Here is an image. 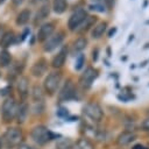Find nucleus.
<instances>
[{"mask_svg":"<svg viewBox=\"0 0 149 149\" xmlns=\"http://www.w3.org/2000/svg\"><path fill=\"white\" fill-rule=\"evenodd\" d=\"M30 136L36 143L45 144L54 137V134L45 126H36V127L33 128V130L30 133Z\"/></svg>","mask_w":149,"mask_h":149,"instance_id":"nucleus-1","label":"nucleus"},{"mask_svg":"<svg viewBox=\"0 0 149 149\" xmlns=\"http://www.w3.org/2000/svg\"><path fill=\"white\" fill-rule=\"evenodd\" d=\"M3 141L8 148L19 147L22 141V132L16 127L8 128L3 134Z\"/></svg>","mask_w":149,"mask_h":149,"instance_id":"nucleus-2","label":"nucleus"},{"mask_svg":"<svg viewBox=\"0 0 149 149\" xmlns=\"http://www.w3.org/2000/svg\"><path fill=\"white\" fill-rule=\"evenodd\" d=\"M61 80H62V73L58 72V71H54V72H50L45 79H44V83H43V86H44V90L47 93L49 94H54L59 84H61Z\"/></svg>","mask_w":149,"mask_h":149,"instance_id":"nucleus-3","label":"nucleus"},{"mask_svg":"<svg viewBox=\"0 0 149 149\" xmlns=\"http://www.w3.org/2000/svg\"><path fill=\"white\" fill-rule=\"evenodd\" d=\"M83 113L93 122H99L104 118V112L97 102H87L83 107Z\"/></svg>","mask_w":149,"mask_h":149,"instance_id":"nucleus-4","label":"nucleus"},{"mask_svg":"<svg viewBox=\"0 0 149 149\" xmlns=\"http://www.w3.org/2000/svg\"><path fill=\"white\" fill-rule=\"evenodd\" d=\"M16 112H17V104L13 98H7L1 107V113H2V118L6 121H12L15 116H16Z\"/></svg>","mask_w":149,"mask_h":149,"instance_id":"nucleus-5","label":"nucleus"},{"mask_svg":"<svg viewBox=\"0 0 149 149\" xmlns=\"http://www.w3.org/2000/svg\"><path fill=\"white\" fill-rule=\"evenodd\" d=\"M87 17V13L85 12V9L83 8H79L77 9L76 12H73L68 21V27L70 30H76L80 24L81 22Z\"/></svg>","mask_w":149,"mask_h":149,"instance_id":"nucleus-6","label":"nucleus"},{"mask_svg":"<svg viewBox=\"0 0 149 149\" xmlns=\"http://www.w3.org/2000/svg\"><path fill=\"white\" fill-rule=\"evenodd\" d=\"M98 77V71L95 70V69H93V68H87L83 73H81V76H80V78H79V84L84 87V88H88V87H91V85H92V83L94 81V79Z\"/></svg>","mask_w":149,"mask_h":149,"instance_id":"nucleus-7","label":"nucleus"},{"mask_svg":"<svg viewBox=\"0 0 149 149\" xmlns=\"http://www.w3.org/2000/svg\"><path fill=\"white\" fill-rule=\"evenodd\" d=\"M74 95H76V87L71 80H68L61 88L58 93V98L61 101H66V100L74 98Z\"/></svg>","mask_w":149,"mask_h":149,"instance_id":"nucleus-8","label":"nucleus"},{"mask_svg":"<svg viewBox=\"0 0 149 149\" xmlns=\"http://www.w3.org/2000/svg\"><path fill=\"white\" fill-rule=\"evenodd\" d=\"M64 40V33L63 31H58L57 34L55 35H51L45 42H44V45H43V49L44 51H52L54 49H56Z\"/></svg>","mask_w":149,"mask_h":149,"instance_id":"nucleus-9","label":"nucleus"},{"mask_svg":"<svg viewBox=\"0 0 149 149\" xmlns=\"http://www.w3.org/2000/svg\"><path fill=\"white\" fill-rule=\"evenodd\" d=\"M54 30H55V27H54L52 23H50V22L43 23V24L40 27L38 31H37V40H38L40 42L47 41V40L52 35Z\"/></svg>","mask_w":149,"mask_h":149,"instance_id":"nucleus-10","label":"nucleus"},{"mask_svg":"<svg viewBox=\"0 0 149 149\" xmlns=\"http://www.w3.org/2000/svg\"><path fill=\"white\" fill-rule=\"evenodd\" d=\"M48 70V62L44 58H40L38 61H36L34 63V65L31 66V73L35 77H41L43 76Z\"/></svg>","mask_w":149,"mask_h":149,"instance_id":"nucleus-11","label":"nucleus"},{"mask_svg":"<svg viewBox=\"0 0 149 149\" xmlns=\"http://www.w3.org/2000/svg\"><path fill=\"white\" fill-rule=\"evenodd\" d=\"M66 56H68V48H66V47H63V48L59 50V52L52 58L51 65H52L54 68H56V69L62 68V66L64 65L65 61H66Z\"/></svg>","mask_w":149,"mask_h":149,"instance_id":"nucleus-12","label":"nucleus"},{"mask_svg":"<svg viewBox=\"0 0 149 149\" xmlns=\"http://www.w3.org/2000/svg\"><path fill=\"white\" fill-rule=\"evenodd\" d=\"M134 140H135V134L133 132L126 130V132H122V133L119 134V136L116 137V143L120 147H125V146L129 144Z\"/></svg>","mask_w":149,"mask_h":149,"instance_id":"nucleus-13","label":"nucleus"},{"mask_svg":"<svg viewBox=\"0 0 149 149\" xmlns=\"http://www.w3.org/2000/svg\"><path fill=\"white\" fill-rule=\"evenodd\" d=\"M49 14H50V6H49L48 3L42 5V6L40 7V9H38V10L36 12V14H35L34 23H35V24L40 23L41 21H43L44 19H47V17L49 16Z\"/></svg>","mask_w":149,"mask_h":149,"instance_id":"nucleus-14","label":"nucleus"},{"mask_svg":"<svg viewBox=\"0 0 149 149\" xmlns=\"http://www.w3.org/2000/svg\"><path fill=\"white\" fill-rule=\"evenodd\" d=\"M17 92L21 98H26L29 93V83L27 77H21L17 80Z\"/></svg>","mask_w":149,"mask_h":149,"instance_id":"nucleus-15","label":"nucleus"},{"mask_svg":"<svg viewBox=\"0 0 149 149\" xmlns=\"http://www.w3.org/2000/svg\"><path fill=\"white\" fill-rule=\"evenodd\" d=\"M106 28H107V22L101 21V22L97 23V24L93 27L92 31H91L92 38H100V37L104 35V33L106 31Z\"/></svg>","mask_w":149,"mask_h":149,"instance_id":"nucleus-16","label":"nucleus"},{"mask_svg":"<svg viewBox=\"0 0 149 149\" xmlns=\"http://www.w3.org/2000/svg\"><path fill=\"white\" fill-rule=\"evenodd\" d=\"M86 45H87V40L85 37H78L72 44V52L73 54L80 52L86 48Z\"/></svg>","mask_w":149,"mask_h":149,"instance_id":"nucleus-17","label":"nucleus"},{"mask_svg":"<svg viewBox=\"0 0 149 149\" xmlns=\"http://www.w3.org/2000/svg\"><path fill=\"white\" fill-rule=\"evenodd\" d=\"M14 37L15 36H14V33L13 31H6L5 34H2V36L0 38V47H2V48L9 47L13 43Z\"/></svg>","mask_w":149,"mask_h":149,"instance_id":"nucleus-18","label":"nucleus"},{"mask_svg":"<svg viewBox=\"0 0 149 149\" xmlns=\"http://www.w3.org/2000/svg\"><path fill=\"white\" fill-rule=\"evenodd\" d=\"M68 8L66 0H54L52 2V9L56 14H63Z\"/></svg>","mask_w":149,"mask_h":149,"instance_id":"nucleus-19","label":"nucleus"},{"mask_svg":"<svg viewBox=\"0 0 149 149\" xmlns=\"http://www.w3.org/2000/svg\"><path fill=\"white\" fill-rule=\"evenodd\" d=\"M29 19H30V10L29 9H23L19 13V15L16 17V24L23 26V24L28 23Z\"/></svg>","mask_w":149,"mask_h":149,"instance_id":"nucleus-20","label":"nucleus"},{"mask_svg":"<svg viewBox=\"0 0 149 149\" xmlns=\"http://www.w3.org/2000/svg\"><path fill=\"white\" fill-rule=\"evenodd\" d=\"M95 22V16H87L83 22H81V24L76 29L78 33H83V31H85V30H87L93 23Z\"/></svg>","mask_w":149,"mask_h":149,"instance_id":"nucleus-21","label":"nucleus"},{"mask_svg":"<svg viewBox=\"0 0 149 149\" xmlns=\"http://www.w3.org/2000/svg\"><path fill=\"white\" fill-rule=\"evenodd\" d=\"M28 114V106L26 104H22L17 106V112H16V119L19 122H23L26 116Z\"/></svg>","mask_w":149,"mask_h":149,"instance_id":"nucleus-22","label":"nucleus"},{"mask_svg":"<svg viewBox=\"0 0 149 149\" xmlns=\"http://www.w3.org/2000/svg\"><path fill=\"white\" fill-rule=\"evenodd\" d=\"M10 59H12L10 54L7 50L0 51V65L1 66H7L10 63Z\"/></svg>","mask_w":149,"mask_h":149,"instance_id":"nucleus-23","label":"nucleus"},{"mask_svg":"<svg viewBox=\"0 0 149 149\" xmlns=\"http://www.w3.org/2000/svg\"><path fill=\"white\" fill-rule=\"evenodd\" d=\"M33 97H34L35 101H43V93H42L41 87L34 86V88H33Z\"/></svg>","mask_w":149,"mask_h":149,"instance_id":"nucleus-24","label":"nucleus"},{"mask_svg":"<svg viewBox=\"0 0 149 149\" xmlns=\"http://www.w3.org/2000/svg\"><path fill=\"white\" fill-rule=\"evenodd\" d=\"M77 148L79 149H93L92 144L90 143V141H87L86 139H81L77 142Z\"/></svg>","mask_w":149,"mask_h":149,"instance_id":"nucleus-25","label":"nucleus"},{"mask_svg":"<svg viewBox=\"0 0 149 149\" xmlns=\"http://www.w3.org/2000/svg\"><path fill=\"white\" fill-rule=\"evenodd\" d=\"M84 63H85V57H84V55H81V54L78 55V57L76 58V64H74L76 70H80V69L83 68Z\"/></svg>","mask_w":149,"mask_h":149,"instance_id":"nucleus-26","label":"nucleus"},{"mask_svg":"<svg viewBox=\"0 0 149 149\" xmlns=\"http://www.w3.org/2000/svg\"><path fill=\"white\" fill-rule=\"evenodd\" d=\"M90 9H92V10H97V12H100V13H104V12L106 10L105 7H104L102 5H99V3L91 5V6H90Z\"/></svg>","mask_w":149,"mask_h":149,"instance_id":"nucleus-27","label":"nucleus"},{"mask_svg":"<svg viewBox=\"0 0 149 149\" xmlns=\"http://www.w3.org/2000/svg\"><path fill=\"white\" fill-rule=\"evenodd\" d=\"M104 1H105V6H106V8H107V9H112V8L114 7L116 0H104Z\"/></svg>","mask_w":149,"mask_h":149,"instance_id":"nucleus-28","label":"nucleus"},{"mask_svg":"<svg viewBox=\"0 0 149 149\" xmlns=\"http://www.w3.org/2000/svg\"><path fill=\"white\" fill-rule=\"evenodd\" d=\"M141 127H142L143 130H149V118H147V119H144V120L142 121Z\"/></svg>","mask_w":149,"mask_h":149,"instance_id":"nucleus-29","label":"nucleus"},{"mask_svg":"<svg viewBox=\"0 0 149 149\" xmlns=\"http://www.w3.org/2000/svg\"><path fill=\"white\" fill-rule=\"evenodd\" d=\"M98 54H99V49H98V48L93 49V51H92V58H93L94 62L98 59Z\"/></svg>","mask_w":149,"mask_h":149,"instance_id":"nucleus-30","label":"nucleus"},{"mask_svg":"<svg viewBox=\"0 0 149 149\" xmlns=\"http://www.w3.org/2000/svg\"><path fill=\"white\" fill-rule=\"evenodd\" d=\"M116 30H118V28H116V27H113V28H111V30L108 31V37H113V36L115 35Z\"/></svg>","mask_w":149,"mask_h":149,"instance_id":"nucleus-31","label":"nucleus"},{"mask_svg":"<svg viewBox=\"0 0 149 149\" xmlns=\"http://www.w3.org/2000/svg\"><path fill=\"white\" fill-rule=\"evenodd\" d=\"M17 149H36V148H34V147H31L29 144H20L17 147Z\"/></svg>","mask_w":149,"mask_h":149,"instance_id":"nucleus-32","label":"nucleus"},{"mask_svg":"<svg viewBox=\"0 0 149 149\" xmlns=\"http://www.w3.org/2000/svg\"><path fill=\"white\" fill-rule=\"evenodd\" d=\"M133 149H148V148L146 146H143V144H135L133 147Z\"/></svg>","mask_w":149,"mask_h":149,"instance_id":"nucleus-33","label":"nucleus"},{"mask_svg":"<svg viewBox=\"0 0 149 149\" xmlns=\"http://www.w3.org/2000/svg\"><path fill=\"white\" fill-rule=\"evenodd\" d=\"M12 2H13L15 6H20V5L23 2V0H12Z\"/></svg>","mask_w":149,"mask_h":149,"instance_id":"nucleus-34","label":"nucleus"},{"mask_svg":"<svg viewBox=\"0 0 149 149\" xmlns=\"http://www.w3.org/2000/svg\"><path fill=\"white\" fill-rule=\"evenodd\" d=\"M133 38H134V35H133V34H132V35H129L128 41H127V44H129V43H130V41H133Z\"/></svg>","mask_w":149,"mask_h":149,"instance_id":"nucleus-35","label":"nucleus"},{"mask_svg":"<svg viewBox=\"0 0 149 149\" xmlns=\"http://www.w3.org/2000/svg\"><path fill=\"white\" fill-rule=\"evenodd\" d=\"M31 1V3H37L38 1H41V0H30Z\"/></svg>","mask_w":149,"mask_h":149,"instance_id":"nucleus-36","label":"nucleus"},{"mask_svg":"<svg viewBox=\"0 0 149 149\" xmlns=\"http://www.w3.org/2000/svg\"><path fill=\"white\" fill-rule=\"evenodd\" d=\"M147 5H148V0L144 1V7H147Z\"/></svg>","mask_w":149,"mask_h":149,"instance_id":"nucleus-37","label":"nucleus"},{"mask_svg":"<svg viewBox=\"0 0 149 149\" xmlns=\"http://www.w3.org/2000/svg\"><path fill=\"white\" fill-rule=\"evenodd\" d=\"M3 1H5V0H0V3H2V2H3Z\"/></svg>","mask_w":149,"mask_h":149,"instance_id":"nucleus-38","label":"nucleus"},{"mask_svg":"<svg viewBox=\"0 0 149 149\" xmlns=\"http://www.w3.org/2000/svg\"><path fill=\"white\" fill-rule=\"evenodd\" d=\"M0 148H1V142H0Z\"/></svg>","mask_w":149,"mask_h":149,"instance_id":"nucleus-39","label":"nucleus"}]
</instances>
